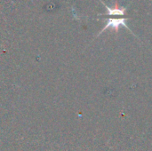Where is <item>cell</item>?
Returning <instances> with one entry per match:
<instances>
[{
  "label": "cell",
  "instance_id": "cell-2",
  "mask_svg": "<svg viewBox=\"0 0 152 151\" xmlns=\"http://www.w3.org/2000/svg\"><path fill=\"white\" fill-rule=\"evenodd\" d=\"M107 10H108V13L110 15H123L125 12V9L124 8H110L108 6H106Z\"/></svg>",
  "mask_w": 152,
  "mask_h": 151
},
{
  "label": "cell",
  "instance_id": "cell-1",
  "mask_svg": "<svg viewBox=\"0 0 152 151\" xmlns=\"http://www.w3.org/2000/svg\"><path fill=\"white\" fill-rule=\"evenodd\" d=\"M126 19H124V18L123 19H110L102 32H103L104 30H106L109 28L116 29V30H118L120 26H125V27L127 28V26L126 24Z\"/></svg>",
  "mask_w": 152,
  "mask_h": 151
}]
</instances>
